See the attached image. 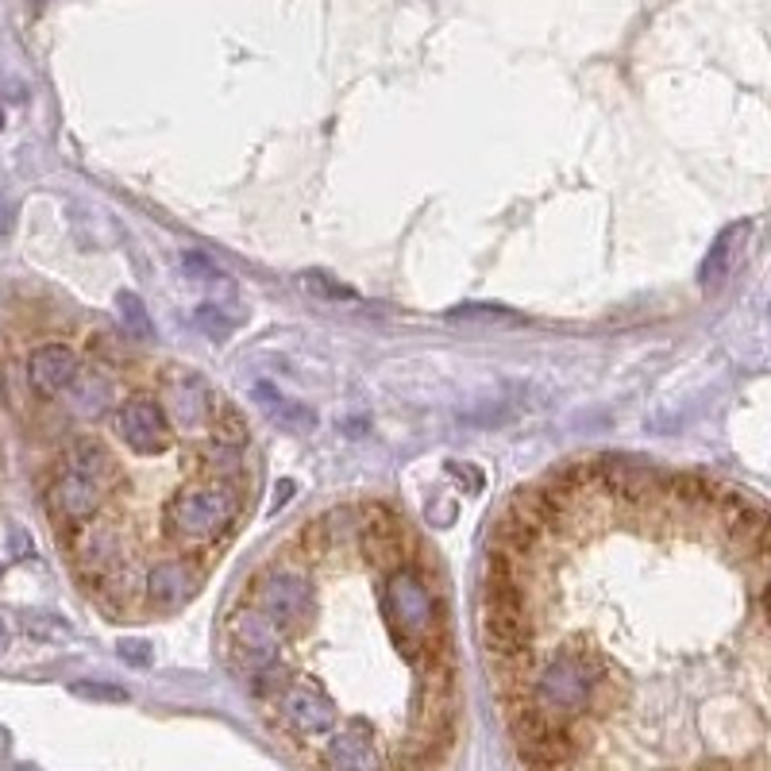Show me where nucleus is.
<instances>
[{
	"mask_svg": "<svg viewBox=\"0 0 771 771\" xmlns=\"http://www.w3.org/2000/svg\"><path fill=\"white\" fill-rule=\"evenodd\" d=\"M382 625L390 633L394 648L416 668L421 679L451 675V648H448V625H444V602L436 590L424 583V575L406 563L390 571L378 598Z\"/></svg>",
	"mask_w": 771,
	"mask_h": 771,
	"instance_id": "1",
	"label": "nucleus"
},
{
	"mask_svg": "<svg viewBox=\"0 0 771 771\" xmlns=\"http://www.w3.org/2000/svg\"><path fill=\"white\" fill-rule=\"evenodd\" d=\"M244 513V490L232 478H194L182 486L162 509V528L170 540H178L189 551H209L228 540Z\"/></svg>",
	"mask_w": 771,
	"mask_h": 771,
	"instance_id": "2",
	"label": "nucleus"
},
{
	"mask_svg": "<svg viewBox=\"0 0 771 771\" xmlns=\"http://www.w3.org/2000/svg\"><path fill=\"white\" fill-rule=\"evenodd\" d=\"M606 687V663L594 652H556L533 671L525 698L540 713L575 725V718L594 710V698Z\"/></svg>",
	"mask_w": 771,
	"mask_h": 771,
	"instance_id": "3",
	"label": "nucleus"
},
{
	"mask_svg": "<svg viewBox=\"0 0 771 771\" xmlns=\"http://www.w3.org/2000/svg\"><path fill=\"white\" fill-rule=\"evenodd\" d=\"M251 602L282 629L301 633L316 621V590L313 579L297 563H271L251 579Z\"/></svg>",
	"mask_w": 771,
	"mask_h": 771,
	"instance_id": "4",
	"label": "nucleus"
},
{
	"mask_svg": "<svg viewBox=\"0 0 771 771\" xmlns=\"http://www.w3.org/2000/svg\"><path fill=\"white\" fill-rule=\"evenodd\" d=\"M509 733H513V745H518L525 768L533 771L571 768V760L579 756L575 725L540 713L528 698L513 702V710H509Z\"/></svg>",
	"mask_w": 771,
	"mask_h": 771,
	"instance_id": "5",
	"label": "nucleus"
},
{
	"mask_svg": "<svg viewBox=\"0 0 771 771\" xmlns=\"http://www.w3.org/2000/svg\"><path fill=\"white\" fill-rule=\"evenodd\" d=\"M228 645L232 660L251 679L282 668V629L254 602H244L228 613Z\"/></svg>",
	"mask_w": 771,
	"mask_h": 771,
	"instance_id": "6",
	"label": "nucleus"
},
{
	"mask_svg": "<svg viewBox=\"0 0 771 771\" xmlns=\"http://www.w3.org/2000/svg\"><path fill=\"white\" fill-rule=\"evenodd\" d=\"M359 551L363 560L382 568L386 575L409 563V551H413V536L406 533V525L398 521L394 509H386L382 501H371L363 506V533H359Z\"/></svg>",
	"mask_w": 771,
	"mask_h": 771,
	"instance_id": "7",
	"label": "nucleus"
},
{
	"mask_svg": "<svg viewBox=\"0 0 771 771\" xmlns=\"http://www.w3.org/2000/svg\"><path fill=\"white\" fill-rule=\"evenodd\" d=\"M278 718L297 741H313L328 737L336 730V702L328 698V691L316 683H294L278 695Z\"/></svg>",
	"mask_w": 771,
	"mask_h": 771,
	"instance_id": "8",
	"label": "nucleus"
},
{
	"mask_svg": "<svg viewBox=\"0 0 771 771\" xmlns=\"http://www.w3.org/2000/svg\"><path fill=\"white\" fill-rule=\"evenodd\" d=\"M116 433L139 456H159V451L170 448L166 409L154 398H147V394H136V398H127L116 409Z\"/></svg>",
	"mask_w": 771,
	"mask_h": 771,
	"instance_id": "9",
	"label": "nucleus"
},
{
	"mask_svg": "<svg viewBox=\"0 0 771 771\" xmlns=\"http://www.w3.org/2000/svg\"><path fill=\"white\" fill-rule=\"evenodd\" d=\"M324 763L336 771H382L386 756H382L378 733L366 721H348L344 730H332L324 737Z\"/></svg>",
	"mask_w": 771,
	"mask_h": 771,
	"instance_id": "10",
	"label": "nucleus"
},
{
	"mask_svg": "<svg viewBox=\"0 0 771 771\" xmlns=\"http://www.w3.org/2000/svg\"><path fill=\"white\" fill-rule=\"evenodd\" d=\"M359 533H363V506H332L301 528V551L309 560L332 556L348 544H359Z\"/></svg>",
	"mask_w": 771,
	"mask_h": 771,
	"instance_id": "11",
	"label": "nucleus"
},
{
	"mask_svg": "<svg viewBox=\"0 0 771 771\" xmlns=\"http://www.w3.org/2000/svg\"><path fill=\"white\" fill-rule=\"evenodd\" d=\"M101 498L104 494L97 490L94 483H85L82 475H74V471H66L62 467L59 475H54L51 490H47V501H51V513L62 521V525H89V521L97 518V509H101Z\"/></svg>",
	"mask_w": 771,
	"mask_h": 771,
	"instance_id": "12",
	"label": "nucleus"
},
{
	"mask_svg": "<svg viewBox=\"0 0 771 771\" xmlns=\"http://www.w3.org/2000/svg\"><path fill=\"white\" fill-rule=\"evenodd\" d=\"M144 594L147 602L154 606V610L170 613V610H182V606L189 602L197 594V571L189 560H159L151 563V571H147V583H144Z\"/></svg>",
	"mask_w": 771,
	"mask_h": 771,
	"instance_id": "13",
	"label": "nucleus"
},
{
	"mask_svg": "<svg viewBox=\"0 0 771 771\" xmlns=\"http://www.w3.org/2000/svg\"><path fill=\"white\" fill-rule=\"evenodd\" d=\"M27 378L42 398H59L77 382V351L66 344H47L27 359Z\"/></svg>",
	"mask_w": 771,
	"mask_h": 771,
	"instance_id": "14",
	"label": "nucleus"
},
{
	"mask_svg": "<svg viewBox=\"0 0 771 771\" xmlns=\"http://www.w3.org/2000/svg\"><path fill=\"white\" fill-rule=\"evenodd\" d=\"M748 239H753V224L748 221H737L725 232H718V239H713L710 251H706L702 266H698V282H702L706 289L721 286V282L733 274V266H737V259L748 247Z\"/></svg>",
	"mask_w": 771,
	"mask_h": 771,
	"instance_id": "15",
	"label": "nucleus"
},
{
	"mask_svg": "<svg viewBox=\"0 0 771 771\" xmlns=\"http://www.w3.org/2000/svg\"><path fill=\"white\" fill-rule=\"evenodd\" d=\"M74 560L77 568L94 571L104 583L120 563V536L109 525H82L74 533Z\"/></svg>",
	"mask_w": 771,
	"mask_h": 771,
	"instance_id": "16",
	"label": "nucleus"
},
{
	"mask_svg": "<svg viewBox=\"0 0 771 771\" xmlns=\"http://www.w3.org/2000/svg\"><path fill=\"white\" fill-rule=\"evenodd\" d=\"M66 471L82 475L85 483H94L101 494H109L112 486L120 483L116 459H112L109 448H104L101 440H94V436H82V440L70 444V451H66Z\"/></svg>",
	"mask_w": 771,
	"mask_h": 771,
	"instance_id": "17",
	"label": "nucleus"
},
{
	"mask_svg": "<svg viewBox=\"0 0 771 771\" xmlns=\"http://www.w3.org/2000/svg\"><path fill=\"white\" fill-rule=\"evenodd\" d=\"M254 398L263 401L266 416H271L274 424H282L286 433H297V436H309L316 428V413L306 406V401H294V398H282L278 390H274L271 382H259L254 386Z\"/></svg>",
	"mask_w": 771,
	"mask_h": 771,
	"instance_id": "18",
	"label": "nucleus"
},
{
	"mask_svg": "<svg viewBox=\"0 0 771 771\" xmlns=\"http://www.w3.org/2000/svg\"><path fill=\"white\" fill-rule=\"evenodd\" d=\"M166 406L182 416V421H201V416L212 413V398L204 390V382L197 374H182V378H170L166 390Z\"/></svg>",
	"mask_w": 771,
	"mask_h": 771,
	"instance_id": "19",
	"label": "nucleus"
},
{
	"mask_svg": "<svg viewBox=\"0 0 771 771\" xmlns=\"http://www.w3.org/2000/svg\"><path fill=\"white\" fill-rule=\"evenodd\" d=\"M70 398H74L77 413L94 416L109 406L112 394H109V382H104L101 374H77V382L70 386Z\"/></svg>",
	"mask_w": 771,
	"mask_h": 771,
	"instance_id": "20",
	"label": "nucleus"
},
{
	"mask_svg": "<svg viewBox=\"0 0 771 771\" xmlns=\"http://www.w3.org/2000/svg\"><path fill=\"white\" fill-rule=\"evenodd\" d=\"M209 424H212V440H224V444H232V448H244L247 444V421L236 413V406H212V413H209Z\"/></svg>",
	"mask_w": 771,
	"mask_h": 771,
	"instance_id": "21",
	"label": "nucleus"
},
{
	"mask_svg": "<svg viewBox=\"0 0 771 771\" xmlns=\"http://www.w3.org/2000/svg\"><path fill=\"white\" fill-rule=\"evenodd\" d=\"M239 459H244V448H232L224 440H204L201 444V467L212 478H228L232 471H239Z\"/></svg>",
	"mask_w": 771,
	"mask_h": 771,
	"instance_id": "22",
	"label": "nucleus"
},
{
	"mask_svg": "<svg viewBox=\"0 0 771 771\" xmlns=\"http://www.w3.org/2000/svg\"><path fill=\"white\" fill-rule=\"evenodd\" d=\"M116 309H120V316H124L127 332H132V336H136V339H151V336H154L151 316H147L144 301H139L136 294H127V289H120V294H116Z\"/></svg>",
	"mask_w": 771,
	"mask_h": 771,
	"instance_id": "23",
	"label": "nucleus"
},
{
	"mask_svg": "<svg viewBox=\"0 0 771 771\" xmlns=\"http://www.w3.org/2000/svg\"><path fill=\"white\" fill-rule=\"evenodd\" d=\"M448 321H521V316L506 306H456Z\"/></svg>",
	"mask_w": 771,
	"mask_h": 771,
	"instance_id": "24",
	"label": "nucleus"
},
{
	"mask_svg": "<svg viewBox=\"0 0 771 771\" xmlns=\"http://www.w3.org/2000/svg\"><path fill=\"white\" fill-rule=\"evenodd\" d=\"M194 324H197V328H201L209 339H216V344H224V339L232 336V324L224 321V313H221L216 306H201V309H197V313H194Z\"/></svg>",
	"mask_w": 771,
	"mask_h": 771,
	"instance_id": "25",
	"label": "nucleus"
},
{
	"mask_svg": "<svg viewBox=\"0 0 771 771\" xmlns=\"http://www.w3.org/2000/svg\"><path fill=\"white\" fill-rule=\"evenodd\" d=\"M77 698H94V702H127V691L112 687V683H74Z\"/></svg>",
	"mask_w": 771,
	"mask_h": 771,
	"instance_id": "26",
	"label": "nucleus"
},
{
	"mask_svg": "<svg viewBox=\"0 0 771 771\" xmlns=\"http://www.w3.org/2000/svg\"><path fill=\"white\" fill-rule=\"evenodd\" d=\"M448 475L456 478L459 486H463L467 494H483V486H486V478H483V471H478L475 463H448Z\"/></svg>",
	"mask_w": 771,
	"mask_h": 771,
	"instance_id": "27",
	"label": "nucleus"
},
{
	"mask_svg": "<svg viewBox=\"0 0 771 771\" xmlns=\"http://www.w3.org/2000/svg\"><path fill=\"white\" fill-rule=\"evenodd\" d=\"M301 282H306V289H313V294L336 297V301H351V297H356V289L336 286V282L328 278V274H301Z\"/></svg>",
	"mask_w": 771,
	"mask_h": 771,
	"instance_id": "28",
	"label": "nucleus"
},
{
	"mask_svg": "<svg viewBox=\"0 0 771 771\" xmlns=\"http://www.w3.org/2000/svg\"><path fill=\"white\" fill-rule=\"evenodd\" d=\"M116 648L120 656H124V663H132V668H147V663H151V645L139 641V636H124Z\"/></svg>",
	"mask_w": 771,
	"mask_h": 771,
	"instance_id": "29",
	"label": "nucleus"
},
{
	"mask_svg": "<svg viewBox=\"0 0 771 771\" xmlns=\"http://www.w3.org/2000/svg\"><path fill=\"white\" fill-rule=\"evenodd\" d=\"M182 271H186L189 278H221V271H216L209 254H201V251H186V254H182Z\"/></svg>",
	"mask_w": 771,
	"mask_h": 771,
	"instance_id": "30",
	"label": "nucleus"
},
{
	"mask_svg": "<svg viewBox=\"0 0 771 771\" xmlns=\"http://www.w3.org/2000/svg\"><path fill=\"white\" fill-rule=\"evenodd\" d=\"M12 232V204L0 197V236H9Z\"/></svg>",
	"mask_w": 771,
	"mask_h": 771,
	"instance_id": "31",
	"label": "nucleus"
},
{
	"mask_svg": "<svg viewBox=\"0 0 771 771\" xmlns=\"http://www.w3.org/2000/svg\"><path fill=\"white\" fill-rule=\"evenodd\" d=\"M289 494H294V483H289V478H286V483H278V486H274V509H278L282 501L289 498Z\"/></svg>",
	"mask_w": 771,
	"mask_h": 771,
	"instance_id": "32",
	"label": "nucleus"
},
{
	"mask_svg": "<svg viewBox=\"0 0 771 771\" xmlns=\"http://www.w3.org/2000/svg\"><path fill=\"white\" fill-rule=\"evenodd\" d=\"M760 606H763V613H768V621H771V590H763V598H760Z\"/></svg>",
	"mask_w": 771,
	"mask_h": 771,
	"instance_id": "33",
	"label": "nucleus"
},
{
	"mask_svg": "<svg viewBox=\"0 0 771 771\" xmlns=\"http://www.w3.org/2000/svg\"><path fill=\"white\" fill-rule=\"evenodd\" d=\"M0 127H4V112H0Z\"/></svg>",
	"mask_w": 771,
	"mask_h": 771,
	"instance_id": "34",
	"label": "nucleus"
},
{
	"mask_svg": "<svg viewBox=\"0 0 771 771\" xmlns=\"http://www.w3.org/2000/svg\"><path fill=\"white\" fill-rule=\"evenodd\" d=\"M560 771H571V768H560Z\"/></svg>",
	"mask_w": 771,
	"mask_h": 771,
	"instance_id": "35",
	"label": "nucleus"
},
{
	"mask_svg": "<svg viewBox=\"0 0 771 771\" xmlns=\"http://www.w3.org/2000/svg\"><path fill=\"white\" fill-rule=\"evenodd\" d=\"M768 590H771V583H768Z\"/></svg>",
	"mask_w": 771,
	"mask_h": 771,
	"instance_id": "36",
	"label": "nucleus"
}]
</instances>
